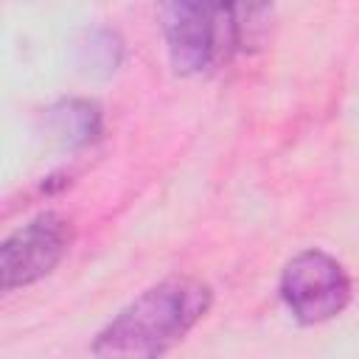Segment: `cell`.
I'll return each instance as SVG.
<instances>
[{
  "label": "cell",
  "mask_w": 359,
  "mask_h": 359,
  "mask_svg": "<svg viewBox=\"0 0 359 359\" xmlns=\"http://www.w3.org/2000/svg\"><path fill=\"white\" fill-rule=\"evenodd\" d=\"M210 309V289L196 278H168L132 300L93 342L95 356H160Z\"/></svg>",
  "instance_id": "obj_1"
},
{
  "label": "cell",
  "mask_w": 359,
  "mask_h": 359,
  "mask_svg": "<svg viewBox=\"0 0 359 359\" xmlns=\"http://www.w3.org/2000/svg\"><path fill=\"white\" fill-rule=\"evenodd\" d=\"M280 294L300 323L314 325L337 317L348 306L351 280L337 258L323 250H306L286 264Z\"/></svg>",
  "instance_id": "obj_2"
},
{
  "label": "cell",
  "mask_w": 359,
  "mask_h": 359,
  "mask_svg": "<svg viewBox=\"0 0 359 359\" xmlns=\"http://www.w3.org/2000/svg\"><path fill=\"white\" fill-rule=\"evenodd\" d=\"M70 244V224L59 213H39L25 227L11 233L0 247V278L3 289L28 286L65 258Z\"/></svg>",
  "instance_id": "obj_3"
},
{
  "label": "cell",
  "mask_w": 359,
  "mask_h": 359,
  "mask_svg": "<svg viewBox=\"0 0 359 359\" xmlns=\"http://www.w3.org/2000/svg\"><path fill=\"white\" fill-rule=\"evenodd\" d=\"M163 31L177 73H199L213 56V22L205 0H160Z\"/></svg>",
  "instance_id": "obj_4"
},
{
  "label": "cell",
  "mask_w": 359,
  "mask_h": 359,
  "mask_svg": "<svg viewBox=\"0 0 359 359\" xmlns=\"http://www.w3.org/2000/svg\"><path fill=\"white\" fill-rule=\"evenodd\" d=\"M48 129L59 143L76 149L95 140V135L101 132V112L90 101L67 98L48 109Z\"/></svg>",
  "instance_id": "obj_5"
},
{
  "label": "cell",
  "mask_w": 359,
  "mask_h": 359,
  "mask_svg": "<svg viewBox=\"0 0 359 359\" xmlns=\"http://www.w3.org/2000/svg\"><path fill=\"white\" fill-rule=\"evenodd\" d=\"M121 39L107 28H93L76 42V65L87 76H109L121 65Z\"/></svg>",
  "instance_id": "obj_6"
},
{
  "label": "cell",
  "mask_w": 359,
  "mask_h": 359,
  "mask_svg": "<svg viewBox=\"0 0 359 359\" xmlns=\"http://www.w3.org/2000/svg\"><path fill=\"white\" fill-rule=\"evenodd\" d=\"M213 3H216L222 11H233V6H236V0H213Z\"/></svg>",
  "instance_id": "obj_7"
}]
</instances>
